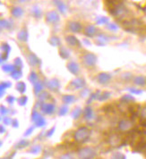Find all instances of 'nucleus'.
Returning <instances> with one entry per match:
<instances>
[{
    "instance_id": "f257e3e1",
    "label": "nucleus",
    "mask_w": 146,
    "mask_h": 159,
    "mask_svg": "<svg viewBox=\"0 0 146 159\" xmlns=\"http://www.w3.org/2000/svg\"><path fill=\"white\" fill-rule=\"evenodd\" d=\"M81 159H92L94 157V154L90 149H84L82 150V153H80Z\"/></svg>"
},
{
    "instance_id": "f03ea898",
    "label": "nucleus",
    "mask_w": 146,
    "mask_h": 159,
    "mask_svg": "<svg viewBox=\"0 0 146 159\" xmlns=\"http://www.w3.org/2000/svg\"><path fill=\"white\" fill-rule=\"evenodd\" d=\"M130 127H131L130 123L129 122H127V121H122V122L120 123V124H119V128H120L122 130H128Z\"/></svg>"
},
{
    "instance_id": "7ed1b4c3",
    "label": "nucleus",
    "mask_w": 146,
    "mask_h": 159,
    "mask_svg": "<svg viewBox=\"0 0 146 159\" xmlns=\"http://www.w3.org/2000/svg\"><path fill=\"white\" fill-rule=\"evenodd\" d=\"M144 80L143 79L142 77H137V78L135 79V82H136L137 84H144Z\"/></svg>"
},
{
    "instance_id": "20e7f679",
    "label": "nucleus",
    "mask_w": 146,
    "mask_h": 159,
    "mask_svg": "<svg viewBox=\"0 0 146 159\" xmlns=\"http://www.w3.org/2000/svg\"><path fill=\"white\" fill-rule=\"evenodd\" d=\"M142 116H143V118H146V107H144L142 110Z\"/></svg>"
}]
</instances>
